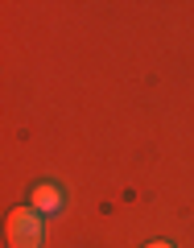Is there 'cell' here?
<instances>
[{"label":"cell","instance_id":"cell-1","mask_svg":"<svg viewBox=\"0 0 194 248\" xmlns=\"http://www.w3.org/2000/svg\"><path fill=\"white\" fill-rule=\"evenodd\" d=\"M42 244V219L33 207H17L9 215V248H37Z\"/></svg>","mask_w":194,"mask_h":248},{"label":"cell","instance_id":"cell-2","mask_svg":"<svg viewBox=\"0 0 194 248\" xmlns=\"http://www.w3.org/2000/svg\"><path fill=\"white\" fill-rule=\"evenodd\" d=\"M29 207H33V211H58V207H62V190H58V186H50V182L33 186V199H29Z\"/></svg>","mask_w":194,"mask_h":248},{"label":"cell","instance_id":"cell-3","mask_svg":"<svg viewBox=\"0 0 194 248\" xmlns=\"http://www.w3.org/2000/svg\"><path fill=\"white\" fill-rule=\"evenodd\" d=\"M149 248H174V244H165V240H157V244H149Z\"/></svg>","mask_w":194,"mask_h":248}]
</instances>
